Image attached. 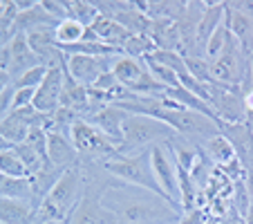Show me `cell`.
<instances>
[{"instance_id": "7a4b0ae2", "label": "cell", "mask_w": 253, "mask_h": 224, "mask_svg": "<svg viewBox=\"0 0 253 224\" xmlns=\"http://www.w3.org/2000/svg\"><path fill=\"white\" fill-rule=\"evenodd\" d=\"M85 191V179H83L81 166H72L58 177V181L52 186V191L43 197L34 213L32 224H47V222H65L77 209L79 200Z\"/></svg>"}, {"instance_id": "d6986e66", "label": "cell", "mask_w": 253, "mask_h": 224, "mask_svg": "<svg viewBox=\"0 0 253 224\" xmlns=\"http://www.w3.org/2000/svg\"><path fill=\"white\" fill-rule=\"evenodd\" d=\"M83 34H85V27L81 23L72 18H65L54 27V39H56L58 47H65V45H74L83 41Z\"/></svg>"}, {"instance_id": "5b68a950", "label": "cell", "mask_w": 253, "mask_h": 224, "mask_svg": "<svg viewBox=\"0 0 253 224\" xmlns=\"http://www.w3.org/2000/svg\"><path fill=\"white\" fill-rule=\"evenodd\" d=\"M244 56H247V54L242 52L240 43L235 41V36L229 32V39H226V45H224V49H222V54L211 63V79H213V83L231 86V88L240 86L242 74L249 67V61L244 63Z\"/></svg>"}, {"instance_id": "8992f818", "label": "cell", "mask_w": 253, "mask_h": 224, "mask_svg": "<svg viewBox=\"0 0 253 224\" xmlns=\"http://www.w3.org/2000/svg\"><path fill=\"white\" fill-rule=\"evenodd\" d=\"M70 139H72V143H74V148H77L79 157H94V159L101 157L105 162V159H112L119 155L117 148L112 146L94 126L87 124L85 119L74 121V126H72V130H70Z\"/></svg>"}, {"instance_id": "3957f363", "label": "cell", "mask_w": 253, "mask_h": 224, "mask_svg": "<svg viewBox=\"0 0 253 224\" xmlns=\"http://www.w3.org/2000/svg\"><path fill=\"white\" fill-rule=\"evenodd\" d=\"M177 137L179 134L164 121L143 115H130L124 124V143L119 148V155H134L153 146H168Z\"/></svg>"}, {"instance_id": "7402d4cb", "label": "cell", "mask_w": 253, "mask_h": 224, "mask_svg": "<svg viewBox=\"0 0 253 224\" xmlns=\"http://www.w3.org/2000/svg\"><path fill=\"white\" fill-rule=\"evenodd\" d=\"M229 32H231L229 23H226V18H224V23L211 34V39L206 41V45H204V56L209 63H213L215 58L222 54V49H224V45H226V39H229Z\"/></svg>"}, {"instance_id": "603a6c76", "label": "cell", "mask_w": 253, "mask_h": 224, "mask_svg": "<svg viewBox=\"0 0 253 224\" xmlns=\"http://www.w3.org/2000/svg\"><path fill=\"white\" fill-rule=\"evenodd\" d=\"M143 63H146V70L153 74L155 81L162 83L164 88L172 90V88H179V86H182V83H179V77H177V72H172L170 67H164V65H159V63L150 61V58H143Z\"/></svg>"}, {"instance_id": "e0dca14e", "label": "cell", "mask_w": 253, "mask_h": 224, "mask_svg": "<svg viewBox=\"0 0 253 224\" xmlns=\"http://www.w3.org/2000/svg\"><path fill=\"white\" fill-rule=\"evenodd\" d=\"M110 70L117 77V81H119L126 90H130V88L146 74V65H143L141 61H137V58H132V56H126V54L115 56Z\"/></svg>"}, {"instance_id": "2e32d148", "label": "cell", "mask_w": 253, "mask_h": 224, "mask_svg": "<svg viewBox=\"0 0 253 224\" xmlns=\"http://www.w3.org/2000/svg\"><path fill=\"white\" fill-rule=\"evenodd\" d=\"M204 153L211 162L217 164V166H222V168H229L231 164H235L240 159L235 146L222 133H217V134H213V137L206 139L204 141Z\"/></svg>"}, {"instance_id": "484cf974", "label": "cell", "mask_w": 253, "mask_h": 224, "mask_svg": "<svg viewBox=\"0 0 253 224\" xmlns=\"http://www.w3.org/2000/svg\"><path fill=\"white\" fill-rule=\"evenodd\" d=\"M34 94H36V90H32V88H16V86H14L11 112H14V110H23V108H32V103H34Z\"/></svg>"}, {"instance_id": "30bf717a", "label": "cell", "mask_w": 253, "mask_h": 224, "mask_svg": "<svg viewBox=\"0 0 253 224\" xmlns=\"http://www.w3.org/2000/svg\"><path fill=\"white\" fill-rule=\"evenodd\" d=\"M65 63V56H63ZM63 63L61 65H52L47 70V77L43 79L36 94H34V103L32 108L41 115H54L61 108V94H63Z\"/></svg>"}, {"instance_id": "44dd1931", "label": "cell", "mask_w": 253, "mask_h": 224, "mask_svg": "<svg viewBox=\"0 0 253 224\" xmlns=\"http://www.w3.org/2000/svg\"><path fill=\"white\" fill-rule=\"evenodd\" d=\"M0 175L5 177H16V179H27L29 171L23 164L20 155L16 153V148H9V150H2L0 153Z\"/></svg>"}, {"instance_id": "ffe728a7", "label": "cell", "mask_w": 253, "mask_h": 224, "mask_svg": "<svg viewBox=\"0 0 253 224\" xmlns=\"http://www.w3.org/2000/svg\"><path fill=\"white\" fill-rule=\"evenodd\" d=\"M65 9H67V16L72 20L81 23L83 27H90L101 16L94 2H85V0H65Z\"/></svg>"}, {"instance_id": "ba28073f", "label": "cell", "mask_w": 253, "mask_h": 224, "mask_svg": "<svg viewBox=\"0 0 253 224\" xmlns=\"http://www.w3.org/2000/svg\"><path fill=\"white\" fill-rule=\"evenodd\" d=\"M150 159H153L155 179H157L164 197H166L172 206L182 209V195H179V184H177V171H175V162H172V157H170L168 146H153L150 148Z\"/></svg>"}, {"instance_id": "52a82bcc", "label": "cell", "mask_w": 253, "mask_h": 224, "mask_svg": "<svg viewBox=\"0 0 253 224\" xmlns=\"http://www.w3.org/2000/svg\"><path fill=\"white\" fill-rule=\"evenodd\" d=\"M103 188L85 184L83 197L79 200L77 209L72 211V215L65 220V224H117L115 215L105 209L103 202H101Z\"/></svg>"}, {"instance_id": "1f68e13d", "label": "cell", "mask_w": 253, "mask_h": 224, "mask_svg": "<svg viewBox=\"0 0 253 224\" xmlns=\"http://www.w3.org/2000/svg\"><path fill=\"white\" fill-rule=\"evenodd\" d=\"M251 133H253V128H251Z\"/></svg>"}, {"instance_id": "4dcf8cb0", "label": "cell", "mask_w": 253, "mask_h": 224, "mask_svg": "<svg viewBox=\"0 0 253 224\" xmlns=\"http://www.w3.org/2000/svg\"><path fill=\"white\" fill-rule=\"evenodd\" d=\"M47 224H65V222H47Z\"/></svg>"}, {"instance_id": "6da1fadb", "label": "cell", "mask_w": 253, "mask_h": 224, "mask_svg": "<svg viewBox=\"0 0 253 224\" xmlns=\"http://www.w3.org/2000/svg\"><path fill=\"white\" fill-rule=\"evenodd\" d=\"M101 202L115 215L117 224H179L184 220V211L166 197L119 179L105 186Z\"/></svg>"}, {"instance_id": "d4e9b609", "label": "cell", "mask_w": 253, "mask_h": 224, "mask_svg": "<svg viewBox=\"0 0 253 224\" xmlns=\"http://www.w3.org/2000/svg\"><path fill=\"white\" fill-rule=\"evenodd\" d=\"M47 70H49V67L41 63V65H36V67H32V70H27L25 74H20V77L16 79L14 86H16V88H32V90H36V88L43 83V79L47 77Z\"/></svg>"}, {"instance_id": "ac0fdd59", "label": "cell", "mask_w": 253, "mask_h": 224, "mask_svg": "<svg viewBox=\"0 0 253 224\" xmlns=\"http://www.w3.org/2000/svg\"><path fill=\"white\" fill-rule=\"evenodd\" d=\"M34 213L36 209L29 202L0 197V224H32Z\"/></svg>"}, {"instance_id": "cb8c5ba5", "label": "cell", "mask_w": 253, "mask_h": 224, "mask_svg": "<svg viewBox=\"0 0 253 224\" xmlns=\"http://www.w3.org/2000/svg\"><path fill=\"white\" fill-rule=\"evenodd\" d=\"M186 58V70L193 79H197L200 83H213L211 79V63L206 58H197V56H184Z\"/></svg>"}, {"instance_id": "9a60e30c", "label": "cell", "mask_w": 253, "mask_h": 224, "mask_svg": "<svg viewBox=\"0 0 253 224\" xmlns=\"http://www.w3.org/2000/svg\"><path fill=\"white\" fill-rule=\"evenodd\" d=\"M90 27L96 32V36H99L101 43L110 45V47H117V49H121V52H124V45L128 43V39L132 36L128 29H124L117 20L108 18V16H99Z\"/></svg>"}, {"instance_id": "9c48e42d", "label": "cell", "mask_w": 253, "mask_h": 224, "mask_svg": "<svg viewBox=\"0 0 253 224\" xmlns=\"http://www.w3.org/2000/svg\"><path fill=\"white\" fill-rule=\"evenodd\" d=\"M115 56H87V54H74L65 56V72L79 86L90 88L96 79L112 67Z\"/></svg>"}, {"instance_id": "4fadbf2b", "label": "cell", "mask_w": 253, "mask_h": 224, "mask_svg": "<svg viewBox=\"0 0 253 224\" xmlns=\"http://www.w3.org/2000/svg\"><path fill=\"white\" fill-rule=\"evenodd\" d=\"M5 47H7V52H9V74L14 81L20 77V74H25L27 70L41 65V61L36 58V54L32 52V47H29L27 34L25 32L14 34Z\"/></svg>"}, {"instance_id": "277c9868", "label": "cell", "mask_w": 253, "mask_h": 224, "mask_svg": "<svg viewBox=\"0 0 253 224\" xmlns=\"http://www.w3.org/2000/svg\"><path fill=\"white\" fill-rule=\"evenodd\" d=\"M103 171L110 173L115 179L124 181L130 186H139L150 193H157L164 197L162 188H159L157 179L153 173V159H150V148L148 150H139L134 155H117L112 159L103 162Z\"/></svg>"}, {"instance_id": "83f0119b", "label": "cell", "mask_w": 253, "mask_h": 224, "mask_svg": "<svg viewBox=\"0 0 253 224\" xmlns=\"http://www.w3.org/2000/svg\"><path fill=\"white\" fill-rule=\"evenodd\" d=\"M11 81H14V79H11L9 72L0 70V94H2V92H5L7 88H11Z\"/></svg>"}, {"instance_id": "8fae6325", "label": "cell", "mask_w": 253, "mask_h": 224, "mask_svg": "<svg viewBox=\"0 0 253 224\" xmlns=\"http://www.w3.org/2000/svg\"><path fill=\"white\" fill-rule=\"evenodd\" d=\"M128 117L130 115L126 110L117 108V105H105V108H101L99 112H94V115L85 121L94 126V128L117 148V153H119L121 143H124V124L128 121Z\"/></svg>"}, {"instance_id": "f1b7e54d", "label": "cell", "mask_w": 253, "mask_h": 224, "mask_svg": "<svg viewBox=\"0 0 253 224\" xmlns=\"http://www.w3.org/2000/svg\"><path fill=\"white\" fill-rule=\"evenodd\" d=\"M249 67H247V72H249V79H251V86H253V49H251V54H249Z\"/></svg>"}, {"instance_id": "f546056e", "label": "cell", "mask_w": 253, "mask_h": 224, "mask_svg": "<svg viewBox=\"0 0 253 224\" xmlns=\"http://www.w3.org/2000/svg\"><path fill=\"white\" fill-rule=\"evenodd\" d=\"M244 222H247V224H253V204L249 206V211H247V218H244Z\"/></svg>"}, {"instance_id": "5bb4252c", "label": "cell", "mask_w": 253, "mask_h": 224, "mask_svg": "<svg viewBox=\"0 0 253 224\" xmlns=\"http://www.w3.org/2000/svg\"><path fill=\"white\" fill-rule=\"evenodd\" d=\"M226 18V2H206V9L202 14L200 23L195 29V45L204 47L206 41L211 39V34L220 27Z\"/></svg>"}, {"instance_id": "4316f807", "label": "cell", "mask_w": 253, "mask_h": 224, "mask_svg": "<svg viewBox=\"0 0 253 224\" xmlns=\"http://www.w3.org/2000/svg\"><path fill=\"white\" fill-rule=\"evenodd\" d=\"M41 5H43V9L47 11V14L52 16L56 23L70 18V16H67V9H65V0H58V2H54V0H43Z\"/></svg>"}, {"instance_id": "7c38bea8", "label": "cell", "mask_w": 253, "mask_h": 224, "mask_svg": "<svg viewBox=\"0 0 253 224\" xmlns=\"http://www.w3.org/2000/svg\"><path fill=\"white\" fill-rule=\"evenodd\" d=\"M47 162L61 171L79 166V153L72 143L70 134L58 133V130H47Z\"/></svg>"}]
</instances>
